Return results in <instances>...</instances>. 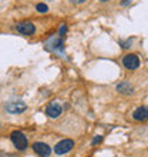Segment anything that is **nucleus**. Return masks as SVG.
I'll return each instance as SVG.
<instances>
[{
	"instance_id": "obj_1",
	"label": "nucleus",
	"mask_w": 148,
	"mask_h": 157,
	"mask_svg": "<svg viewBox=\"0 0 148 157\" xmlns=\"http://www.w3.org/2000/svg\"><path fill=\"white\" fill-rule=\"evenodd\" d=\"M10 139H12L13 144H14V147H16L17 150L27 149V144H29V143H27V137H26L21 132H13Z\"/></svg>"
},
{
	"instance_id": "obj_2",
	"label": "nucleus",
	"mask_w": 148,
	"mask_h": 157,
	"mask_svg": "<svg viewBox=\"0 0 148 157\" xmlns=\"http://www.w3.org/2000/svg\"><path fill=\"white\" fill-rule=\"evenodd\" d=\"M123 66L127 70H135L140 67V59L135 54H125L123 57Z\"/></svg>"
},
{
	"instance_id": "obj_3",
	"label": "nucleus",
	"mask_w": 148,
	"mask_h": 157,
	"mask_svg": "<svg viewBox=\"0 0 148 157\" xmlns=\"http://www.w3.org/2000/svg\"><path fill=\"white\" fill-rule=\"evenodd\" d=\"M71 149H74V141L70 140V139H67V140L58 141L57 144H56V147H54V153L58 154V156H61V154L68 153Z\"/></svg>"
},
{
	"instance_id": "obj_4",
	"label": "nucleus",
	"mask_w": 148,
	"mask_h": 157,
	"mask_svg": "<svg viewBox=\"0 0 148 157\" xmlns=\"http://www.w3.org/2000/svg\"><path fill=\"white\" fill-rule=\"evenodd\" d=\"M16 30L20 34H24V36H31V34L36 33V26L30 21H20L16 25Z\"/></svg>"
},
{
	"instance_id": "obj_5",
	"label": "nucleus",
	"mask_w": 148,
	"mask_h": 157,
	"mask_svg": "<svg viewBox=\"0 0 148 157\" xmlns=\"http://www.w3.org/2000/svg\"><path fill=\"white\" fill-rule=\"evenodd\" d=\"M33 150L34 153L39 154L40 157H49L51 154V147L49 144H46L43 141H37L33 144Z\"/></svg>"
},
{
	"instance_id": "obj_6",
	"label": "nucleus",
	"mask_w": 148,
	"mask_h": 157,
	"mask_svg": "<svg viewBox=\"0 0 148 157\" xmlns=\"http://www.w3.org/2000/svg\"><path fill=\"white\" fill-rule=\"evenodd\" d=\"M63 112V107L61 104L57 103V101H53V103H50L47 107H46V114L51 119H57Z\"/></svg>"
},
{
	"instance_id": "obj_7",
	"label": "nucleus",
	"mask_w": 148,
	"mask_h": 157,
	"mask_svg": "<svg viewBox=\"0 0 148 157\" xmlns=\"http://www.w3.org/2000/svg\"><path fill=\"white\" fill-rule=\"evenodd\" d=\"M26 109H27V106L23 101H12L6 106V112H9L10 114H20Z\"/></svg>"
},
{
	"instance_id": "obj_8",
	"label": "nucleus",
	"mask_w": 148,
	"mask_h": 157,
	"mask_svg": "<svg viewBox=\"0 0 148 157\" xmlns=\"http://www.w3.org/2000/svg\"><path fill=\"white\" fill-rule=\"evenodd\" d=\"M132 117H134V120H137V121H144V120H147L148 119V107H145V106L138 107L135 112L132 113Z\"/></svg>"
},
{
	"instance_id": "obj_9",
	"label": "nucleus",
	"mask_w": 148,
	"mask_h": 157,
	"mask_svg": "<svg viewBox=\"0 0 148 157\" xmlns=\"http://www.w3.org/2000/svg\"><path fill=\"white\" fill-rule=\"evenodd\" d=\"M117 91L121 93V94H131L134 89L128 82H121L120 84H117Z\"/></svg>"
},
{
	"instance_id": "obj_10",
	"label": "nucleus",
	"mask_w": 148,
	"mask_h": 157,
	"mask_svg": "<svg viewBox=\"0 0 148 157\" xmlns=\"http://www.w3.org/2000/svg\"><path fill=\"white\" fill-rule=\"evenodd\" d=\"M50 44H51V50L58 52V53H63V39H61V36L53 37L51 40H50Z\"/></svg>"
},
{
	"instance_id": "obj_11",
	"label": "nucleus",
	"mask_w": 148,
	"mask_h": 157,
	"mask_svg": "<svg viewBox=\"0 0 148 157\" xmlns=\"http://www.w3.org/2000/svg\"><path fill=\"white\" fill-rule=\"evenodd\" d=\"M36 10L39 13H47L49 12V7H47V4H44V3H39L36 6Z\"/></svg>"
},
{
	"instance_id": "obj_12",
	"label": "nucleus",
	"mask_w": 148,
	"mask_h": 157,
	"mask_svg": "<svg viewBox=\"0 0 148 157\" xmlns=\"http://www.w3.org/2000/svg\"><path fill=\"white\" fill-rule=\"evenodd\" d=\"M103 141V136H95L94 139H93V141H91V144L93 146H97V144H100Z\"/></svg>"
},
{
	"instance_id": "obj_13",
	"label": "nucleus",
	"mask_w": 148,
	"mask_h": 157,
	"mask_svg": "<svg viewBox=\"0 0 148 157\" xmlns=\"http://www.w3.org/2000/svg\"><path fill=\"white\" fill-rule=\"evenodd\" d=\"M120 44L123 46L124 49H128V47H131V44H132V40L130 39V40H127V41H120Z\"/></svg>"
},
{
	"instance_id": "obj_14",
	"label": "nucleus",
	"mask_w": 148,
	"mask_h": 157,
	"mask_svg": "<svg viewBox=\"0 0 148 157\" xmlns=\"http://www.w3.org/2000/svg\"><path fill=\"white\" fill-rule=\"evenodd\" d=\"M66 32H67V26L63 25L61 27H60V30H58V34H60V36H63V34H66Z\"/></svg>"
},
{
	"instance_id": "obj_15",
	"label": "nucleus",
	"mask_w": 148,
	"mask_h": 157,
	"mask_svg": "<svg viewBox=\"0 0 148 157\" xmlns=\"http://www.w3.org/2000/svg\"><path fill=\"white\" fill-rule=\"evenodd\" d=\"M73 4H83V3H86L87 0H70Z\"/></svg>"
},
{
	"instance_id": "obj_16",
	"label": "nucleus",
	"mask_w": 148,
	"mask_h": 157,
	"mask_svg": "<svg viewBox=\"0 0 148 157\" xmlns=\"http://www.w3.org/2000/svg\"><path fill=\"white\" fill-rule=\"evenodd\" d=\"M130 3H131V0H123V2H121V6H128Z\"/></svg>"
},
{
	"instance_id": "obj_17",
	"label": "nucleus",
	"mask_w": 148,
	"mask_h": 157,
	"mask_svg": "<svg viewBox=\"0 0 148 157\" xmlns=\"http://www.w3.org/2000/svg\"><path fill=\"white\" fill-rule=\"evenodd\" d=\"M100 2H103V3H104V2H110V0H100Z\"/></svg>"
}]
</instances>
